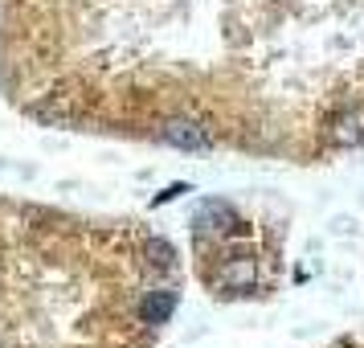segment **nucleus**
Segmentation results:
<instances>
[{
	"mask_svg": "<svg viewBox=\"0 0 364 348\" xmlns=\"http://www.w3.org/2000/svg\"><path fill=\"white\" fill-rule=\"evenodd\" d=\"M21 115L319 164L364 148V0H0Z\"/></svg>",
	"mask_w": 364,
	"mask_h": 348,
	"instance_id": "obj_1",
	"label": "nucleus"
},
{
	"mask_svg": "<svg viewBox=\"0 0 364 348\" xmlns=\"http://www.w3.org/2000/svg\"><path fill=\"white\" fill-rule=\"evenodd\" d=\"M181 303V258L148 221L0 193V348H151Z\"/></svg>",
	"mask_w": 364,
	"mask_h": 348,
	"instance_id": "obj_2",
	"label": "nucleus"
}]
</instances>
